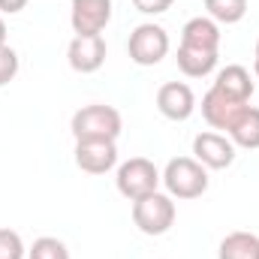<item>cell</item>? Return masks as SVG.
<instances>
[{"mask_svg": "<svg viewBox=\"0 0 259 259\" xmlns=\"http://www.w3.org/2000/svg\"><path fill=\"white\" fill-rule=\"evenodd\" d=\"M15 72H18V55H15V49L0 46V88L9 84L15 78Z\"/></svg>", "mask_w": 259, "mask_h": 259, "instance_id": "obj_20", "label": "cell"}, {"mask_svg": "<svg viewBox=\"0 0 259 259\" xmlns=\"http://www.w3.org/2000/svg\"><path fill=\"white\" fill-rule=\"evenodd\" d=\"M229 136H232V145H241V148H259V109L247 106V109L238 115V121L232 124Z\"/></svg>", "mask_w": 259, "mask_h": 259, "instance_id": "obj_16", "label": "cell"}, {"mask_svg": "<svg viewBox=\"0 0 259 259\" xmlns=\"http://www.w3.org/2000/svg\"><path fill=\"white\" fill-rule=\"evenodd\" d=\"M214 66H217V52H205V49H193V46L178 49V69L190 78L208 75Z\"/></svg>", "mask_w": 259, "mask_h": 259, "instance_id": "obj_14", "label": "cell"}, {"mask_svg": "<svg viewBox=\"0 0 259 259\" xmlns=\"http://www.w3.org/2000/svg\"><path fill=\"white\" fill-rule=\"evenodd\" d=\"M133 223L145 235H163L175 223V202L163 193H148L133 202Z\"/></svg>", "mask_w": 259, "mask_h": 259, "instance_id": "obj_3", "label": "cell"}, {"mask_svg": "<svg viewBox=\"0 0 259 259\" xmlns=\"http://www.w3.org/2000/svg\"><path fill=\"white\" fill-rule=\"evenodd\" d=\"M121 127H124L121 112L115 106H106V103L81 106L72 115V124H69L75 142H81V139H118Z\"/></svg>", "mask_w": 259, "mask_h": 259, "instance_id": "obj_1", "label": "cell"}, {"mask_svg": "<svg viewBox=\"0 0 259 259\" xmlns=\"http://www.w3.org/2000/svg\"><path fill=\"white\" fill-rule=\"evenodd\" d=\"M72 30L75 36L100 33L112 21V0H72Z\"/></svg>", "mask_w": 259, "mask_h": 259, "instance_id": "obj_7", "label": "cell"}, {"mask_svg": "<svg viewBox=\"0 0 259 259\" xmlns=\"http://www.w3.org/2000/svg\"><path fill=\"white\" fill-rule=\"evenodd\" d=\"M127 52L139 66L160 64V61L166 58V52H169V33H166L160 24H139V27L130 33Z\"/></svg>", "mask_w": 259, "mask_h": 259, "instance_id": "obj_4", "label": "cell"}, {"mask_svg": "<svg viewBox=\"0 0 259 259\" xmlns=\"http://www.w3.org/2000/svg\"><path fill=\"white\" fill-rule=\"evenodd\" d=\"M193 154L208 169H226L235 160V145H232V139H226L220 133H199L193 139Z\"/></svg>", "mask_w": 259, "mask_h": 259, "instance_id": "obj_8", "label": "cell"}, {"mask_svg": "<svg viewBox=\"0 0 259 259\" xmlns=\"http://www.w3.org/2000/svg\"><path fill=\"white\" fill-rule=\"evenodd\" d=\"M30 259H69V250L64 247V241L42 235V238L33 241V247H30Z\"/></svg>", "mask_w": 259, "mask_h": 259, "instance_id": "obj_18", "label": "cell"}, {"mask_svg": "<svg viewBox=\"0 0 259 259\" xmlns=\"http://www.w3.org/2000/svg\"><path fill=\"white\" fill-rule=\"evenodd\" d=\"M118 163L115 139H81L75 142V166L88 175H103Z\"/></svg>", "mask_w": 259, "mask_h": 259, "instance_id": "obj_6", "label": "cell"}, {"mask_svg": "<svg viewBox=\"0 0 259 259\" xmlns=\"http://www.w3.org/2000/svg\"><path fill=\"white\" fill-rule=\"evenodd\" d=\"M256 75H259V42H256Z\"/></svg>", "mask_w": 259, "mask_h": 259, "instance_id": "obj_24", "label": "cell"}, {"mask_svg": "<svg viewBox=\"0 0 259 259\" xmlns=\"http://www.w3.org/2000/svg\"><path fill=\"white\" fill-rule=\"evenodd\" d=\"M157 109L169 118V121H187L196 109V97L190 84L184 81H166L157 91Z\"/></svg>", "mask_w": 259, "mask_h": 259, "instance_id": "obj_9", "label": "cell"}, {"mask_svg": "<svg viewBox=\"0 0 259 259\" xmlns=\"http://www.w3.org/2000/svg\"><path fill=\"white\" fill-rule=\"evenodd\" d=\"M160 184V172L148 157H130L127 163L118 169V190L127 199H142V196L154 193Z\"/></svg>", "mask_w": 259, "mask_h": 259, "instance_id": "obj_5", "label": "cell"}, {"mask_svg": "<svg viewBox=\"0 0 259 259\" xmlns=\"http://www.w3.org/2000/svg\"><path fill=\"white\" fill-rule=\"evenodd\" d=\"M24 6H27V0H0V9L3 12H18Z\"/></svg>", "mask_w": 259, "mask_h": 259, "instance_id": "obj_22", "label": "cell"}, {"mask_svg": "<svg viewBox=\"0 0 259 259\" xmlns=\"http://www.w3.org/2000/svg\"><path fill=\"white\" fill-rule=\"evenodd\" d=\"M220 259H259V238L250 232H229L220 241Z\"/></svg>", "mask_w": 259, "mask_h": 259, "instance_id": "obj_15", "label": "cell"}, {"mask_svg": "<svg viewBox=\"0 0 259 259\" xmlns=\"http://www.w3.org/2000/svg\"><path fill=\"white\" fill-rule=\"evenodd\" d=\"M163 181L169 187V193L178 199H196L208 190V172L196 157H175L169 160Z\"/></svg>", "mask_w": 259, "mask_h": 259, "instance_id": "obj_2", "label": "cell"}, {"mask_svg": "<svg viewBox=\"0 0 259 259\" xmlns=\"http://www.w3.org/2000/svg\"><path fill=\"white\" fill-rule=\"evenodd\" d=\"M181 46H193V49H205V52H217L220 46V30L211 18H190L181 30Z\"/></svg>", "mask_w": 259, "mask_h": 259, "instance_id": "obj_13", "label": "cell"}, {"mask_svg": "<svg viewBox=\"0 0 259 259\" xmlns=\"http://www.w3.org/2000/svg\"><path fill=\"white\" fill-rule=\"evenodd\" d=\"M0 259H24L21 235L9 226H0Z\"/></svg>", "mask_w": 259, "mask_h": 259, "instance_id": "obj_19", "label": "cell"}, {"mask_svg": "<svg viewBox=\"0 0 259 259\" xmlns=\"http://www.w3.org/2000/svg\"><path fill=\"white\" fill-rule=\"evenodd\" d=\"M247 109V103H238L226 94H220L217 88H211L202 97V115L214 130H232V124L238 121V115Z\"/></svg>", "mask_w": 259, "mask_h": 259, "instance_id": "obj_11", "label": "cell"}, {"mask_svg": "<svg viewBox=\"0 0 259 259\" xmlns=\"http://www.w3.org/2000/svg\"><path fill=\"white\" fill-rule=\"evenodd\" d=\"M205 9H208L217 21H223V24H235V21L244 18V12H247V0H205Z\"/></svg>", "mask_w": 259, "mask_h": 259, "instance_id": "obj_17", "label": "cell"}, {"mask_svg": "<svg viewBox=\"0 0 259 259\" xmlns=\"http://www.w3.org/2000/svg\"><path fill=\"white\" fill-rule=\"evenodd\" d=\"M172 3L175 0H133V6L142 9V12H166Z\"/></svg>", "mask_w": 259, "mask_h": 259, "instance_id": "obj_21", "label": "cell"}, {"mask_svg": "<svg viewBox=\"0 0 259 259\" xmlns=\"http://www.w3.org/2000/svg\"><path fill=\"white\" fill-rule=\"evenodd\" d=\"M66 58H69V66L75 72H97L106 64V39L100 33L75 36L69 42V49H66Z\"/></svg>", "mask_w": 259, "mask_h": 259, "instance_id": "obj_10", "label": "cell"}, {"mask_svg": "<svg viewBox=\"0 0 259 259\" xmlns=\"http://www.w3.org/2000/svg\"><path fill=\"white\" fill-rule=\"evenodd\" d=\"M214 88H217L220 94H226V97L238 100V103H247V100L253 97V81H250V72H247L241 64H229L226 69H220V72H217Z\"/></svg>", "mask_w": 259, "mask_h": 259, "instance_id": "obj_12", "label": "cell"}, {"mask_svg": "<svg viewBox=\"0 0 259 259\" xmlns=\"http://www.w3.org/2000/svg\"><path fill=\"white\" fill-rule=\"evenodd\" d=\"M0 46H6V24H3V18H0Z\"/></svg>", "mask_w": 259, "mask_h": 259, "instance_id": "obj_23", "label": "cell"}]
</instances>
